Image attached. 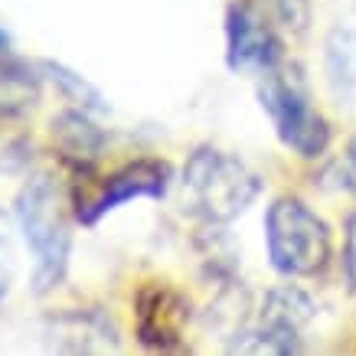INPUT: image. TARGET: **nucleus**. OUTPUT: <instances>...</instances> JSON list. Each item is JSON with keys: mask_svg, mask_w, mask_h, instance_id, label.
I'll list each match as a JSON object with an SVG mask.
<instances>
[{"mask_svg": "<svg viewBox=\"0 0 356 356\" xmlns=\"http://www.w3.org/2000/svg\"><path fill=\"white\" fill-rule=\"evenodd\" d=\"M271 268L284 278H311L330 261V226L298 196H281L265 216Z\"/></svg>", "mask_w": 356, "mask_h": 356, "instance_id": "7ed1b4c3", "label": "nucleus"}, {"mask_svg": "<svg viewBox=\"0 0 356 356\" xmlns=\"http://www.w3.org/2000/svg\"><path fill=\"white\" fill-rule=\"evenodd\" d=\"M40 69H43L46 79L59 88V95H63L65 102H72L76 108L105 111V98H102V92H98L88 79H82L79 72H72L69 65H63V63H43Z\"/></svg>", "mask_w": 356, "mask_h": 356, "instance_id": "ddd939ff", "label": "nucleus"}, {"mask_svg": "<svg viewBox=\"0 0 356 356\" xmlns=\"http://www.w3.org/2000/svg\"><path fill=\"white\" fill-rule=\"evenodd\" d=\"M226 59L229 69H271L281 63V40L275 23L248 0H236L226 13Z\"/></svg>", "mask_w": 356, "mask_h": 356, "instance_id": "6e6552de", "label": "nucleus"}, {"mask_svg": "<svg viewBox=\"0 0 356 356\" xmlns=\"http://www.w3.org/2000/svg\"><path fill=\"white\" fill-rule=\"evenodd\" d=\"M337 170H340V184L356 196V140H350V147H346V154L340 157Z\"/></svg>", "mask_w": 356, "mask_h": 356, "instance_id": "dca6fc26", "label": "nucleus"}, {"mask_svg": "<svg viewBox=\"0 0 356 356\" xmlns=\"http://www.w3.org/2000/svg\"><path fill=\"white\" fill-rule=\"evenodd\" d=\"M17 226L23 242L33 252V291L49 294L59 288L69 271V252H72V232L65 216L63 193L49 173H36L17 193Z\"/></svg>", "mask_w": 356, "mask_h": 356, "instance_id": "f257e3e1", "label": "nucleus"}, {"mask_svg": "<svg viewBox=\"0 0 356 356\" xmlns=\"http://www.w3.org/2000/svg\"><path fill=\"white\" fill-rule=\"evenodd\" d=\"M324 65L327 82L337 98L350 102L356 92V30L353 26H337L324 43Z\"/></svg>", "mask_w": 356, "mask_h": 356, "instance_id": "9b49d317", "label": "nucleus"}, {"mask_svg": "<svg viewBox=\"0 0 356 356\" xmlns=\"http://www.w3.org/2000/svg\"><path fill=\"white\" fill-rule=\"evenodd\" d=\"M259 105L271 118L281 144L291 147L298 157L314 161L327 151L330 128H327L324 115L311 105L298 69H288L281 63L265 69L259 79Z\"/></svg>", "mask_w": 356, "mask_h": 356, "instance_id": "20e7f679", "label": "nucleus"}, {"mask_svg": "<svg viewBox=\"0 0 356 356\" xmlns=\"http://www.w3.org/2000/svg\"><path fill=\"white\" fill-rule=\"evenodd\" d=\"M13 278H17V248H13V222L0 209V304L10 294Z\"/></svg>", "mask_w": 356, "mask_h": 356, "instance_id": "4468645a", "label": "nucleus"}, {"mask_svg": "<svg viewBox=\"0 0 356 356\" xmlns=\"http://www.w3.org/2000/svg\"><path fill=\"white\" fill-rule=\"evenodd\" d=\"M40 102V76L23 63L0 59V121L20 118Z\"/></svg>", "mask_w": 356, "mask_h": 356, "instance_id": "f8f14e48", "label": "nucleus"}, {"mask_svg": "<svg viewBox=\"0 0 356 356\" xmlns=\"http://www.w3.org/2000/svg\"><path fill=\"white\" fill-rule=\"evenodd\" d=\"M7 49H10V36L0 30V56H7Z\"/></svg>", "mask_w": 356, "mask_h": 356, "instance_id": "f3484780", "label": "nucleus"}, {"mask_svg": "<svg viewBox=\"0 0 356 356\" xmlns=\"http://www.w3.org/2000/svg\"><path fill=\"white\" fill-rule=\"evenodd\" d=\"M314 301L304 291L284 284L268 291L261 304L259 324L236 334L229 343L232 353H298L301 350V330L314 321Z\"/></svg>", "mask_w": 356, "mask_h": 356, "instance_id": "39448f33", "label": "nucleus"}, {"mask_svg": "<svg viewBox=\"0 0 356 356\" xmlns=\"http://www.w3.org/2000/svg\"><path fill=\"white\" fill-rule=\"evenodd\" d=\"M49 131H53V144L56 151L63 154L65 163L72 167H92V163L102 157L105 144H108V134L92 121V111L86 108H63L49 121Z\"/></svg>", "mask_w": 356, "mask_h": 356, "instance_id": "9d476101", "label": "nucleus"}, {"mask_svg": "<svg viewBox=\"0 0 356 356\" xmlns=\"http://www.w3.org/2000/svg\"><path fill=\"white\" fill-rule=\"evenodd\" d=\"M186 213L206 226H226L259 200L261 180L245 161L219 147H196L184 163Z\"/></svg>", "mask_w": 356, "mask_h": 356, "instance_id": "f03ea898", "label": "nucleus"}, {"mask_svg": "<svg viewBox=\"0 0 356 356\" xmlns=\"http://www.w3.org/2000/svg\"><path fill=\"white\" fill-rule=\"evenodd\" d=\"M170 163L161 157H138V161L121 163L118 170H111L98 184L95 193L79 200L76 219L82 226H95L102 216L115 213L118 206L131 203V200H163L170 190Z\"/></svg>", "mask_w": 356, "mask_h": 356, "instance_id": "423d86ee", "label": "nucleus"}, {"mask_svg": "<svg viewBox=\"0 0 356 356\" xmlns=\"http://www.w3.org/2000/svg\"><path fill=\"white\" fill-rule=\"evenodd\" d=\"M343 268H346V281L353 284L356 291V213L346 222V245H343Z\"/></svg>", "mask_w": 356, "mask_h": 356, "instance_id": "2eb2a0df", "label": "nucleus"}, {"mask_svg": "<svg viewBox=\"0 0 356 356\" xmlns=\"http://www.w3.org/2000/svg\"><path fill=\"white\" fill-rule=\"evenodd\" d=\"M190 324V301L167 281H147L134 294V334L151 350H173L184 343Z\"/></svg>", "mask_w": 356, "mask_h": 356, "instance_id": "0eeeda50", "label": "nucleus"}, {"mask_svg": "<svg viewBox=\"0 0 356 356\" xmlns=\"http://www.w3.org/2000/svg\"><path fill=\"white\" fill-rule=\"evenodd\" d=\"M43 346L49 353H115L118 327L102 311H59L43 321Z\"/></svg>", "mask_w": 356, "mask_h": 356, "instance_id": "1a4fd4ad", "label": "nucleus"}]
</instances>
